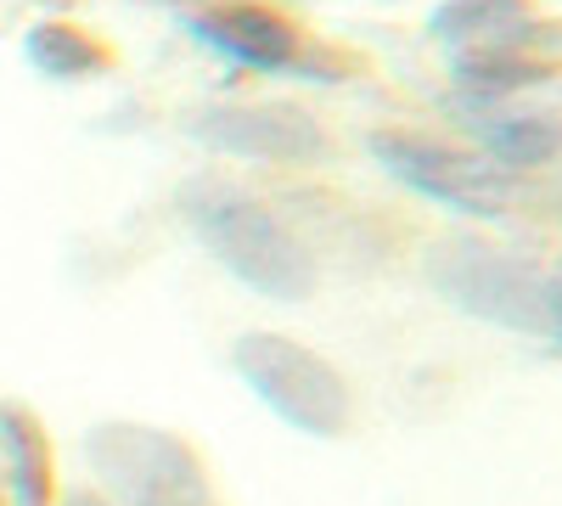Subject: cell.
Listing matches in <instances>:
<instances>
[{
	"instance_id": "obj_4",
	"label": "cell",
	"mask_w": 562,
	"mask_h": 506,
	"mask_svg": "<svg viewBox=\"0 0 562 506\" xmlns=\"http://www.w3.org/2000/svg\"><path fill=\"white\" fill-rule=\"evenodd\" d=\"M85 468L108 506H214L203 456L153 423H97L85 434Z\"/></svg>"
},
{
	"instance_id": "obj_14",
	"label": "cell",
	"mask_w": 562,
	"mask_h": 506,
	"mask_svg": "<svg viewBox=\"0 0 562 506\" xmlns=\"http://www.w3.org/2000/svg\"><path fill=\"white\" fill-rule=\"evenodd\" d=\"M63 506H108V501H102V495H68Z\"/></svg>"
},
{
	"instance_id": "obj_13",
	"label": "cell",
	"mask_w": 562,
	"mask_h": 506,
	"mask_svg": "<svg viewBox=\"0 0 562 506\" xmlns=\"http://www.w3.org/2000/svg\"><path fill=\"white\" fill-rule=\"evenodd\" d=\"M540 338L562 355V270H546V310H540Z\"/></svg>"
},
{
	"instance_id": "obj_8",
	"label": "cell",
	"mask_w": 562,
	"mask_h": 506,
	"mask_svg": "<svg viewBox=\"0 0 562 506\" xmlns=\"http://www.w3.org/2000/svg\"><path fill=\"white\" fill-rule=\"evenodd\" d=\"M428 34L445 52H495V45H512V52L562 57V23L546 18L535 0H439L428 18Z\"/></svg>"
},
{
	"instance_id": "obj_1",
	"label": "cell",
	"mask_w": 562,
	"mask_h": 506,
	"mask_svg": "<svg viewBox=\"0 0 562 506\" xmlns=\"http://www.w3.org/2000/svg\"><path fill=\"white\" fill-rule=\"evenodd\" d=\"M186 232H192L214 265H225L243 288L276 304H304L315 288V259L304 237L281 220L265 198L225 175H192L175 198Z\"/></svg>"
},
{
	"instance_id": "obj_10",
	"label": "cell",
	"mask_w": 562,
	"mask_h": 506,
	"mask_svg": "<svg viewBox=\"0 0 562 506\" xmlns=\"http://www.w3.org/2000/svg\"><path fill=\"white\" fill-rule=\"evenodd\" d=\"M562 74V57L546 52H512V45H495V52H450V85L461 90L467 108H501L524 90H540Z\"/></svg>"
},
{
	"instance_id": "obj_12",
	"label": "cell",
	"mask_w": 562,
	"mask_h": 506,
	"mask_svg": "<svg viewBox=\"0 0 562 506\" xmlns=\"http://www.w3.org/2000/svg\"><path fill=\"white\" fill-rule=\"evenodd\" d=\"M0 456H7L12 506H57V462L52 439L34 423V411L0 405Z\"/></svg>"
},
{
	"instance_id": "obj_3",
	"label": "cell",
	"mask_w": 562,
	"mask_h": 506,
	"mask_svg": "<svg viewBox=\"0 0 562 506\" xmlns=\"http://www.w3.org/2000/svg\"><path fill=\"white\" fill-rule=\"evenodd\" d=\"M231 372L248 394L304 439H344L355 423V394L326 355L304 349L288 333H243L231 344Z\"/></svg>"
},
{
	"instance_id": "obj_7",
	"label": "cell",
	"mask_w": 562,
	"mask_h": 506,
	"mask_svg": "<svg viewBox=\"0 0 562 506\" xmlns=\"http://www.w3.org/2000/svg\"><path fill=\"white\" fill-rule=\"evenodd\" d=\"M186 135L220 158L288 164V169L326 164L338 153L326 124L304 108H288V102H209L198 113H186Z\"/></svg>"
},
{
	"instance_id": "obj_5",
	"label": "cell",
	"mask_w": 562,
	"mask_h": 506,
	"mask_svg": "<svg viewBox=\"0 0 562 506\" xmlns=\"http://www.w3.org/2000/svg\"><path fill=\"white\" fill-rule=\"evenodd\" d=\"M186 34L209 45L214 57L254 68V74H293V79H349L355 57L326 40H310V29L270 7V0H203L186 12Z\"/></svg>"
},
{
	"instance_id": "obj_6",
	"label": "cell",
	"mask_w": 562,
	"mask_h": 506,
	"mask_svg": "<svg viewBox=\"0 0 562 506\" xmlns=\"http://www.w3.org/2000/svg\"><path fill=\"white\" fill-rule=\"evenodd\" d=\"M428 288L461 310L484 321V327L501 333H524L540 338V310H546V270L512 248L479 243V237H450L428 254Z\"/></svg>"
},
{
	"instance_id": "obj_2",
	"label": "cell",
	"mask_w": 562,
	"mask_h": 506,
	"mask_svg": "<svg viewBox=\"0 0 562 506\" xmlns=\"http://www.w3.org/2000/svg\"><path fill=\"white\" fill-rule=\"evenodd\" d=\"M366 153L378 158V169L389 180H400L405 192L428 198L450 214L467 220H501L524 203V175H512L501 164H490L479 147L445 142V135L428 130H371Z\"/></svg>"
},
{
	"instance_id": "obj_9",
	"label": "cell",
	"mask_w": 562,
	"mask_h": 506,
	"mask_svg": "<svg viewBox=\"0 0 562 506\" xmlns=\"http://www.w3.org/2000/svg\"><path fill=\"white\" fill-rule=\"evenodd\" d=\"M467 130H473V147L512 169V175H529L562 158V119L557 113H535V108H473L467 113Z\"/></svg>"
},
{
	"instance_id": "obj_11",
	"label": "cell",
	"mask_w": 562,
	"mask_h": 506,
	"mask_svg": "<svg viewBox=\"0 0 562 506\" xmlns=\"http://www.w3.org/2000/svg\"><path fill=\"white\" fill-rule=\"evenodd\" d=\"M23 57L34 63V74L57 79V85H85V79H102L113 74V45L102 34H90L85 23H63V18H45L23 34Z\"/></svg>"
},
{
	"instance_id": "obj_15",
	"label": "cell",
	"mask_w": 562,
	"mask_h": 506,
	"mask_svg": "<svg viewBox=\"0 0 562 506\" xmlns=\"http://www.w3.org/2000/svg\"><path fill=\"white\" fill-rule=\"evenodd\" d=\"M164 7H186V12H192V7H203V0H164Z\"/></svg>"
}]
</instances>
